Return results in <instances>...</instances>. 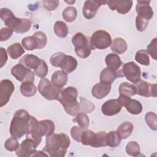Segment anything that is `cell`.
I'll list each match as a JSON object with an SVG mask.
<instances>
[{
    "label": "cell",
    "instance_id": "6da1fadb",
    "mask_svg": "<svg viewBox=\"0 0 157 157\" xmlns=\"http://www.w3.org/2000/svg\"><path fill=\"white\" fill-rule=\"evenodd\" d=\"M70 145V139L64 133L52 134L46 137L45 145L42 151L47 156L63 157Z\"/></svg>",
    "mask_w": 157,
    "mask_h": 157
},
{
    "label": "cell",
    "instance_id": "7a4b0ae2",
    "mask_svg": "<svg viewBox=\"0 0 157 157\" xmlns=\"http://www.w3.org/2000/svg\"><path fill=\"white\" fill-rule=\"evenodd\" d=\"M55 126L54 123L50 120H44L38 121L37 120L31 116L29 126L26 136L31 135L38 145L40 144L43 136H50L54 133Z\"/></svg>",
    "mask_w": 157,
    "mask_h": 157
},
{
    "label": "cell",
    "instance_id": "3957f363",
    "mask_svg": "<svg viewBox=\"0 0 157 157\" xmlns=\"http://www.w3.org/2000/svg\"><path fill=\"white\" fill-rule=\"evenodd\" d=\"M78 91L75 87L68 86L61 91L57 101L63 106L66 112L71 116L77 115L80 110V103L77 101Z\"/></svg>",
    "mask_w": 157,
    "mask_h": 157
},
{
    "label": "cell",
    "instance_id": "277c9868",
    "mask_svg": "<svg viewBox=\"0 0 157 157\" xmlns=\"http://www.w3.org/2000/svg\"><path fill=\"white\" fill-rule=\"evenodd\" d=\"M31 115L24 109L17 110L13 114L10 124V134L12 136L20 139L25 134H27Z\"/></svg>",
    "mask_w": 157,
    "mask_h": 157
},
{
    "label": "cell",
    "instance_id": "5b68a950",
    "mask_svg": "<svg viewBox=\"0 0 157 157\" xmlns=\"http://www.w3.org/2000/svg\"><path fill=\"white\" fill-rule=\"evenodd\" d=\"M72 42L75 47L76 55L81 58H86L91 54V51L94 50L92 46L90 39L82 33H77L72 38Z\"/></svg>",
    "mask_w": 157,
    "mask_h": 157
},
{
    "label": "cell",
    "instance_id": "8992f818",
    "mask_svg": "<svg viewBox=\"0 0 157 157\" xmlns=\"http://www.w3.org/2000/svg\"><path fill=\"white\" fill-rule=\"evenodd\" d=\"M39 93L49 101L57 100L62 88L56 87L48 79L42 78L38 84Z\"/></svg>",
    "mask_w": 157,
    "mask_h": 157
},
{
    "label": "cell",
    "instance_id": "52a82bcc",
    "mask_svg": "<svg viewBox=\"0 0 157 157\" xmlns=\"http://www.w3.org/2000/svg\"><path fill=\"white\" fill-rule=\"evenodd\" d=\"M90 42L94 49L104 50L110 46L112 39L108 32L104 30H98L92 34Z\"/></svg>",
    "mask_w": 157,
    "mask_h": 157
},
{
    "label": "cell",
    "instance_id": "ba28073f",
    "mask_svg": "<svg viewBox=\"0 0 157 157\" xmlns=\"http://www.w3.org/2000/svg\"><path fill=\"white\" fill-rule=\"evenodd\" d=\"M0 17L5 25L15 33L18 30L23 21V18L16 17L13 13L7 8H1L0 9Z\"/></svg>",
    "mask_w": 157,
    "mask_h": 157
},
{
    "label": "cell",
    "instance_id": "9c48e42d",
    "mask_svg": "<svg viewBox=\"0 0 157 157\" xmlns=\"http://www.w3.org/2000/svg\"><path fill=\"white\" fill-rule=\"evenodd\" d=\"M11 74L17 80L21 82L26 81L33 82L34 81V73L21 63L12 67Z\"/></svg>",
    "mask_w": 157,
    "mask_h": 157
},
{
    "label": "cell",
    "instance_id": "30bf717a",
    "mask_svg": "<svg viewBox=\"0 0 157 157\" xmlns=\"http://www.w3.org/2000/svg\"><path fill=\"white\" fill-rule=\"evenodd\" d=\"M122 72L123 75L133 83L136 84L140 80V68L134 62L131 61L124 64L122 66Z\"/></svg>",
    "mask_w": 157,
    "mask_h": 157
},
{
    "label": "cell",
    "instance_id": "8fae6325",
    "mask_svg": "<svg viewBox=\"0 0 157 157\" xmlns=\"http://www.w3.org/2000/svg\"><path fill=\"white\" fill-rule=\"evenodd\" d=\"M38 144L31 137H26L16 150V154L19 157H29L34 155Z\"/></svg>",
    "mask_w": 157,
    "mask_h": 157
},
{
    "label": "cell",
    "instance_id": "7c38bea8",
    "mask_svg": "<svg viewBox=\"0 0 157 157\" xmlns=\"http://www.w3.org/2000/svg\"><path fill=\"white\" fill-rule=\"evenodd\" d=\"M117 100L121 106L125 107L128 112L131 114L138 115L143 110L142 104L137 100L132 99L130 97L120 94Z\"/></svg>",
    "mask_w": 157,
    "mask_h": 157
},
{
    "label": "cell",
    "instance_id": "4fadbf2b",
    "mask_svg": "<svg viewBox=\"0 0 157 157\" xmlns=\"http://www.w3.org/2000/svg\"><path fill=\"white\" fill-rule=\"evenodd\" d=\"M15 89L13 82L9 79L2 80L0 82V106L3 107L9 102Z\"/></svg>",
    "mask_w": 157,
    "mask_h": 157
},
{
    "label": "cell",
    "instance_id": "5bb4252c",
    "mask_svg": "<svg viewBox=\"0 0 157 157\" xmlns=\"http://www.w3.org/2000/svg\"><path fill=\"white\" fill-rule=\"evenodd\" d=\"M105 62L107 67L115 72L117 74L118 77H122L124 76L122 72L123 63L120 57L117 54H108L105 58Z\"/></svg>",
    "mask_w": 157,
    "mask_h": 157
},
{
    "label": "cell",
    "instance_id": "9a60e30c",
    "mask_svg": "<svg viewBox=\"0 0 157 157\" xmlns=\"http://www.w3.org/2000/svg\"><path fill=\"white\" fill-rule=\"evenodd\" d=\"M136 94L148 98L150 96L156 97V83L151 84L144 80H140L136 83Z\"/></svg>",
    "mask_w": 157,
    "mask_h": 157
},
{
    "label": "cell",
    "instance_id": "2e32d148",
    "mask_svg": "<svg viewBox=\"0 0 157 157\" xmlns=\"http://www.w3.org/2000/svg\"><path fill=\"white\" fill-rule=\"evenodd\" d=\"M105 4H107V1H86L82 9L83 16L87 19H91L94 18L99 8Z\"/></svg>",
    "mask_w": 157,
    "mask_h": 157
},
{
    "label": "cell",
    "instance_id": "e0dca14e",
    "mask_svg": "<svg viewBox=\"0 0 157 157\" xmlns=\"http://www.w3.org/2000/svg\"><path fill=\"white\" fill-rule=\"evenodd\" d=\"M107 4L112 10H116L118 13L124 15L129 12L133 2L130 0H113L107 1Z\"/></svg>",
    "mask_w": 157,
    "mask_h": 157
},
{
    "label": "cell",
    "instance_id": "ac0fdd59",
    "mask_svg": "<svg viewBox=\"0 0 157 157\" xmlns=\"http://www.w3.org/2000/svg\"><path fill=\"white\" fill-rule=\"evenodd\" d=\"M150 1H137L136 10L138 16L148 20V21L153 16V11L150 6Z\"/></svg>",
    "mask_w": 157,
    "mask_h": 157
},
{
    "label": "cell",
    "instance_id": "d6986e66",
    "mask_svg": "<svg viewBox=\"0 0 157 157\" xmlns=\"http://www.w3.org/2000/svg\"><path fill=\"white\" fill-rule=\"evenodd\" d=\"M121 105L117 99H110L105 101L101 107L102 112L107 116H113L121 110Z\"/></svg>",
    "mask_w": 157,
    "mask_h": 157
},
{
    "label": "cell",
    "instance_id": "ffe728a7",
    "mask_svg": "<svg viewBox=\"0 0 157 157\" xmlns=\"http://www.w3.org/2000/svg\"><path fill=\"white\" fill-rule=\"evenodd\" d=\"M111 90V84L99 82L94 85L91 90L92 95L98 99H102L108 95Z\"/></svg>",
    "mask_w": 157,
    "mask_h": 157
},
{
    "label": "cell",
    "instance_id": "44dd1931",
    "mask_svg": "<svg viewBox=\"0 0 157 157\" xmlns=\"http://www.w3.org/2000/svg\"><path fill=\"white\" fill-rule=\"evenodd\" d=\"M67 74L62 70L55 71L51 78L52 83L57 88H63L67 82Z\"/></svg>",
    "mask_w": 157,
    "mask_h": 157
},
{
    "label": "cell",
    "instance_id": "7402d4cb",
    "mask_svg": "<svg viewBox=\"0 0 157 157\" xmlns=\"http://www.w3.org/2000/svg\"><path fill=\"white\" fill-rule=\"evenodd\" d=\"M41 59L37 56L32 54H28L23 56L19 61V63H21L25 66L28 69H36L40 63Z\"/></svg>",
    "mask_w": 157,
    "mask_h": 157
},
{
    "label": "cell",
    "instance_id": "603a6c76",
    "mask_svg": "<svg viewBox=\"0 0 157 157\" xmlns=\"http://www.w3.org/2000/svg\"><path fill=\"white\" fill-rule=\"evenodd\" d=\"M128 48L127 43L121 37H117L112 41V44L110 45L111 50L117 53V54H123L124 53Z\"/></svg>",
    "mask_w": 157,
    "mask_h": 157
},
{
    "label": "cell",
    "instance_id": "cb8c5ba5",
    "mask_svg": "<svg viewBox=\"0 0 157 157\" xmlns=\"http://www.w3.org/2000/svg\"><path fill=\"white\" fill-rule=\"evenodd\" d=\"M96 139V133L91 130L85 129L81 136L80 142L85 145H90L94 148Z\"/></svg>",
    "mask_w": 157,
    "mask_h": 157
},
{
    "label": "cell",
    "instance_id": "d4e9b609",
    "mask_svg": "<svg viewBox=\"0 0 157 157\" xmlns=\"http://www.w3.org/2000/svg\"><path fill=\"white\" fill-rule=\"evenodd\" d=\"M77 61L75 58L70 55H66L61 66L62 71L67 74H70L74 71L77 66Z\"/></svg>",
    "mask_w": 157,
    "mask_h": 157
},
{
    "label": "cell",
    "instance_id": "484cf974",
    "mask_svg": "<svg viewBox=\"0 0 157 157\" xmlns=\"http://www.w3.org/2000/svg\"><path fill=\"white\" fill-rule=\"evenodd\" d=\"M21 94L25 97H31L34 96L37 91L35 85L32 82L26 81L22 82L20 87Z\"/></svg>",
    "mask_w": 157,
    "mask_h": 157
},
{
    "label": "cell",
    "instance_id": "4316f807",
    "mask_svg": "<svg viewBox=\"0 0 157 157\" xmlns=\"http://www.w3.org/2000/svg\"><path fill=\"white\" fill-rule=\"evenodd\" d=\"M133 129L134 126L131 122L125 121L118 126L117 131L121 139H126L131 134Z\"/></svg>",
    "mask_w": 157,
    "mask_h": 157
},
{
    "label": "cell",
    "instance_id": "83f0119b",
    "mask_svg": "<svg viewBox=\"0 0 157 157\" xmlns=\"http://www.w3.org/2000/svg\"><path fill=\"white\" fill-rule=\"evenodd\" d=\"M7 52L12 59H16L24 54L25 50L20 43H15L7 47Z\"/></svg>",
    "mask_w": 157,
    "mask_h": 157
},
{
    "label": "cell",
    "instance_id": "f1b7e54d",
    "mask_svg": "<svg viewBox=\"0 0 157 157\" xmlns=\"http://www.w3.org/2000/svg\"><path fill=\"white\" fill-rule=\"evenodd\" d=\"M117 77H118V75L115 72L112 71L107 67H105L101 71L99 79L100 82L112 84V83L115 81Z\"/></svg>",
    "mask_w": 157,
    "mask_h": 157
},
{
    "label": "cell",
    "instance_id": "f546056e",
    "mask_svg": "<svg viewBox=\"0 0 157 157\" xmlns=\"http://www.w3.org/2000/svg\"><path fill=\"white\" fill-rule=\"evenodd\" d=\"M118 91L120 94L128 97L133 96L136 94V88L135 85L128 82L121 83L119 86Z\"/></svg>",
    "mask_w": 157,
    "mask_h": 157
},
{
    "label": "cell",
    "instance_id": "4dcf8cb0",
    "mask_svg": "<svg viewBox=\"0 0 157 157\" xmlns=\"http://www.w3.org/2000/svg\"><path fill=\"white\" fill-rule=\"evenodd\" d=\"M121 139L119 136L117 131H111L106 135V143L107 145L110 147H118L120 142Z\"/></svg>",
    "mask_w": 157,
    "mask_h": 157
},
{
    "label": "cell",
    "instance_id": "1f68e13d",
    "mask_svg": "<svg viewBox=\"0 0 157 157\" xmlns=\"http://www.w3.org/2000/svg\"><path fill=\"white\" fill-rule=\"evenodd\" d=\"M55 34L59 37L64 38L68 34V27L67 25L62 21H57L55 22L53 27Z\"/></svg>",
    "mask_w": 157,
    "mask_h": 157
},
{
    "label": "cell",
    "instance_id": "d6a6232c",
    "mask_svg": "<svg viewBox=\"0 0 157 157\" xmlns=\"http://www.w3.org/2000/svg\"><path fill=\"white\" fill-rule=\"evenodd\" d=\"M21 44L23 48L26 50H33L39 48L38 41L33 35L24 37L21 40Z\"/></svg>",
    "mask_w": 157,
    "mask_h": 157
},
{
    "label": "cell",
    "instance_id": "836d02e7",
    "mask_svg": "<svg viewBox=\"0 0 157 157\" xmlns=\"http://www.w3.org/2000/svg\"><path fill=\"white\" fill-rule=\"evenodd\" d=\"M62 16L66 21L69 23L72 22L75 20L77 16V9L73 6L67 7L63 11Z\"/></svg>",
    "mask_w": 157,
    "mask_h": 157
},
{
    "label": "cell",
    "instance_id": "e575fe53",
    "mask_svg": "<svg viewBox=\"0 0 157 157\" xmlns=\"http://www.w3.org/2000/svg\"><path fill=\"white\" fill-rule=\"evenodd\" d=\"M135 60L139 64L144 66H148L150 64L149 55L145 50H140L136 53Z\"/></svg>",
    "mask_w": 157,
    "mask_h": 157
},
{
    "label": "cell",
    "instance_id": "d590c367",
    "mask_svg": "<svg viewBox=\"0 0 157 157\" xmlns=\"http://www.w3.org/2000/svg\"><path fill=\"white\" fill-rule=\"evenodd\" d=\"M126 152L130 156H139L140 155V148L139 144L135 141L129 142L126 146Z\"/></svg>",
    "mask_w": 157,
    "mask_h": 157
},
{
    "label": "cell",
    "instance_id": "8d00e7d4",
    "mask_svg": "<svg viewBox=\"0 0 157 157\" xmlns=\"http://www.w3.org/2000/svg\"><path fill=\"white\" fill-rule=\"evenodd\" d=\"M80 107L81 111L88 113L92 112L95 109V105L93 103L83 97L80 98Z\"/></svg>",
    "mask_w": 157,
    "mask_h": 157
},
{
    "label": "cell",
    "instance_id": "74e56055",
    "mask_svg": "<svg viewBox=\"0 0 157 157\" xmlns=\"http://www.w3.org/2000/svg\"><path fill=\"white\" fill-rule=\"evenodd\" d=\"M73 121L77 122L78 126L83 129H87L90 123L89 117L84 112L78 113L76 115V117L73 119Z\"/></svg>",
    "mask_w": 157,
    "mask_h": 157
},
{
    "label": "cell",
    "instance_id": "f35d334b",
    "mask_svg": "<svg viewBox=\"0 0 157 157\" xmlns=\"http://www.w3.org/2000/svg\"><path fill=\"white\" fill-rule=\"evenodd\" d=\"M66 55L62 52H58L53 54L50 59L51 64L54 67H61Z\"/></svg>",
    "mask_w": 157,
    "mask_h": 157
},
{
    "label": "cell",
    "instance_id": "ab89813d",
    "mask_svg": "<svg viewBox=\"0 0 157 157\" xmlns=\"http://www.w3.org/2000/svg\"><path fill=\"white\" fill-rule=\"evenodd\" d=\"M156 118L155 113L153 112H147L145 115V120L150 128L153 131H156Z\"/></svg>",
    "mask_w": 157,
    "mask_h": 157
},
{
    "label": "cell",
    "instance_id": "60d3db41",
    "mask_svg": "<svg viewBox=\"0 0 157 157\" xmlns=\"http://www.w3.org/2000/svg\"><path fill=\"white\" fill-rule=\"evenodd\" d=\"M48 71V68L46 62L44 60L41 59L40 64L36 69L34 70V73L37 77L42 78H45V77L47 75Z\"/></svg>",
    "mask_w": 157,
    "mask_h": 157
},
{
    "label": "cell",
    "instance_id": "b9f144b4",
    "mask_svg": "<svg viewBox=\"0 0 157 157\" xmlns=\"http://www.w3.org/2000/svg\"><path fill=\"white\" fill-rule=\"evenodd\" d=\"M17 139V138L13 136L7 139L4 143L5 148L9 151H16L19 147V143Z\"/></svg>",
    "mask_w": 157,
    "mask_h": 157
},
{
    "label": "cell",
    "instance_id": "7bdbcfd3",
    "mask_svg": "<svg viewBox=\"0 0 157 157\" xmlns=\"http://www.w3.org/2000/svg\"><path fill=\"white\" fill-rule=\"evenodd\" d=\"M106 135L105 131H100L96 133V139L94 148H99L101 147H106Z\"/></svg>",
    "mask_w": 157,
    "mask_h": 157
},
{
    "label": "cell",
    "instance_id": "ee69618b",
    "mask_svg": "<svg viewBox=\"0 0 157 157\" xmlns=\"http://www.w3.org/2000/svg\"><path fill=\"white\" fill-rule=\"evenodd\" d=\"M33 36H34L39 44V48L38 49H41L44 48L47 43V37L45 35V34L42 31H37L33 34Z\"/></svg>",
    "mask_w": 157,
    "mask_h": 157
},
{
    "label": "cell",
    "instance_id": "f6af8a7d",
    "mask_svg": "<svg viewBox=\"0 0 157 157\" xmlns=\"http://www.w3.org/2000/svg\"><path fill=\"white\" fill-rule=\"evenodd\" d=\"M156 49H157V38L155 37L151 41L150 44L147 46V50H146L147 53L150 55L151 57L155 60L157 59Z\"/></svg>",
    "mask_w": 157,
    "mask_h": 157
},
{
    "label": "cell",
    "instance_id": "bcb514c9",
    "mask_svg": "<svg viewBox=\"0 0 157 157\" xmlns=\"http://www.w3.org/2000/svg\"><path fill=\"white\" fill-rule=\"evenodd\" d=\"M148 21V20L137 15L136 18V26L137 29L140 32L145 31L147 28Z\"/></svg>",
    "mask_w": 157,
    "mask_h": 157
},
{
    "label": "cell",
    "instance_id": "7dc6e473",
    "mask_svg": "<svg viewBox=\"0 0 157 157\" xmlns=\"http://www.w3.org/2000/svg\"><path fill=\"white\" fill-rule=\"evenodd\" d=\"M85 129H83L80 126H72L71 129V134L72 139L80 142L82 134Z\"/></svg>",
    "mask_w": 157,
    "mask_h": 157
},
{
    "label": "cell",
    "instance_id": "c3c4849f",
    "mask_svg": "<svg viewBox=\"0 0 157 157\" xmlns=\"http://www.w3.org/2000/svg\"><path fill=\"white\" fill-rule=\"evenodd\" d=\"M13 30L9 28H2L0 30V40L1 42L8 40L12 35Z\"/></svg>",
    "mask_w": 157,
    "mask_h": 157
},
{
    "label": "cell",
    "instance_id": "681fc988",
    "mask_svg": "<svg viewBox=\"0 0 157 157\" xmlns=\"http://www.w3.org/2000/svg\"><path fill=\"white\" fill-rule=\"evenodd\" d=\"M43 6L48 11L55 10L59 5V1H43Z\"/></svg>",
    "mask_w": 157,
    "mask_h": 157
},
{
    "label": "cell",
    "instance_id": "f907efd6",
    "mask_svg": "<svg viewBox=\"0 0 157 157\" xmlns=\"http://www.w3.org/2000/svg\"><path fill=\"white\" fill-rule=\"evenodd\" d=\"M0 51H1V60H0V64L1 67H2L6 63L7 61V55L6 51L5 49L2 47L0 48Z\"/></svg>",
    "mask_w": 157,
    "mask_h": 157
},
{
    "label": "cell",
    "instance_id": "816d5d0a",
    "mask_svg": "<svg viewBox=\"0 0 157 157\" xmlns=\"http://www.w3.org/2000/svg\"><path fill=\"white\" fill-rule=\"evenodd\" d=\"M67 3H69V4H71V3H72V4H73V3H74L75 2V1H66Z\"/></svg>",
    "mask_w": 157,
    "mask_h": 157
}]
</instances>
